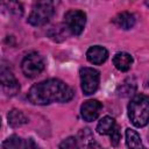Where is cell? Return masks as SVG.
Here are the masks:
<instances>
[{"label": "cell", "instance_id": "6da1fadb", "mask_svg": "<svg viewBox=\"0 0 149 149\" xmlns=\"http://www.w3.org/2000/svg\"><path fill=\"white\" fill-rule=\"evenodd\" d=\"M74 95L72 87L64 81L51 78L30 87L27 99L33 105H49L51 102H68Z\"/></svg>", "mask_w": 149, "mask_h": 149}, {"label": "cell", "instance_id": "7a4b0ae2", "mask_svg": "<svg viewBox=\"0 0 149 149\" xmlns=\"http://www.w3.org/2000/svg\"><path fill=\"white\" fill-rule=\"evenodd\" d=\"M128 118L135 127H144L149 123V97L142 93L134 95L128 105Z\"/></svg>", "mask_w": 149, "mask_h": 149}, {"label": "cell", "instance_id": "3957f363", "mask_svg": "<svg viewBox=\"0 0 149 149\" xmlns=\"http://www.w3.org/2000/svg\"><path fill=\"white\" fill-rule=\"evenodd\" d=\"M55 13V7L51 1H37L34 3L28 16V22L31 26L40 27L47 24Z\"/></svg>", "mask_w": 149, "mask_h": 149}, {"label": "cell", "instance_id": "277c9868", "mask_svg": "<svg viewBox=\"0 0 149 149\" xmlns=\"http://www.w3.org/2000/svg\"><path fill=\"white\" fill-rule=\"evenodd\" d=\"M86 23V14L79 9H70L64 14V26L72 35H80Z\"/></svg>", "mask_w": 149, "mask_h": 149}, {"label": "cell", "instance_id": "5b68a950", "mask_svg": "<svg viewBox=\"0 0 149 149\" xmlns=\"http://www.w3.org/2000/svg\"><path fill=\"white\" fill-rule=\"evenodd\" d=\"M21 69H22V72L26 77L35 78L44 70V61L40 54L29 52L22 59Z\"/></svg>", "mask_w": 149, "mask_h": 149}, {"label": "cell", "instance_id": "8992f818", "mask_svg": "<svg viewBox=\"0 0 149 149\" xmlns=\"http://www.w3.org/2000/svg\"><path fill=\"white\" fill-rule=\"evenodd\" d=\"M79 74H80V85L83 93L85 95L93 94L99 86V80H100L99 71L93 68H81Z\"/></svg>", "mask_w": 149, "mask_h": 149}, {"label": "cell", "instance_id": "52a82bcc", "mask_svg": "<svg viewBox=\"0 0 149 149\" xmlns=\"http://www.w3.org/2000/svg\"><path fill=\"white\" fill-rule=\"evenodd\" d=\"M0 79H1L2 91L7 95H9V97L15 95L20 91V84H19L17 79L15 78V76L13 74V72L10 71V69L7 68L6 65H1Z\"/></svg>", "mask_w": 149, "mask_h": 149}, {"label": "cell", "instance_id": "ba28073f", "mask_svg": "<svg viewBox=\"0 0 149 149\" xmlns=\"http://www.w3.org/2000/svg\"><path fill=\"white\" fill-rule=\"evenodd\" d=\"M2 149H40L33 139H23L17 135H12L2 142Z\"/></svg>", "mask_w": 149, "mask_h": 149}, {"label": "cell", "instance_id": "9c48e42d", "mask_svg": "<svg viewBox=\"0 0 149 149\" xmlns=\"http://www.w3.org/2000/svg\"><path fill=\"white\" fill-rule=\"evenodd\" d=\"M102 108V105L100 101L95 100V99H90V100H86L84 101V104L80 106V114H81V118L87 121V122H91V121H94L98 116H99V113Z\"/></svg>", "mask_w": 149, "mask_h": 149}, {"label": "cell", "instance_id": "30bf717a", "mask_svg": "<svg viewBox=\"0 0 149 149\" xmlns=\"http://www.w3.org/2000/svg\"><path fill=\"white\" fill-rule=\"evenodd\" d=\"M86 58L90 63L99 65L106 62V59L108 58V51L101 45H93L86 51Z\"/></svg>", "mask_w": 149, "mask_h": 149}, {"label": "cell", "instance_id": "8fae6325", "mask_svg": "<svg viewBox=\"0 0 149 149\" xmlns=\"http://www.w3.org/2000/svg\"><path fill=\"white\" fill-rule=\"evenodd\" d=\"M112 21L116 27L125 29V30H128V29L134 27L136 19H135V15L129 13V12H121Z\"/></svg>", "mask_w": 149, "mask_h": 149}, {"label": "cell", "instance_id": "7c38bea8", "mask_svg": "<svg viewBox=\"0 0 149 149\" xmlns=\"http://www.w3.org/2000/svg\"><path fill=\"white\" fill-rule=\"evenodd\" d=\"M113 64L119 71L126 72L133 64V57L128 52H118L113 57Z\"/></svg>", "mask_w": 149, "mask_h": 149}, {"label": "cell", "instance_id": "4fadbf2b", "mask_svg": "<svg viewBox=\"0 0 149 149\" xmlns=\"http://www.w3.org/2000/svg\"><path fill=\"white\" fill-rule=\"evenodd\" d=\"M126 144L128 149H146L139 133L134 129H126Z\"/></svg>", "mask_w": 149, "mask_h": 149}, {"label": "cell", "instance_id": "5bb4252c", "mask_svg": "<svg viewBox=\"0 0 149 149\" xmlns=\"http://www.w3.org/2000/svg\"><path fill=\"white\" fill-rule=\"evenodd\" d=\"M7 119H8V125L10 127H14V128L21 127V126H23L28 122V119L23 114V112H21L19 109H15V108L8 112Z\"/></svg>", "mask_w": 149, "mask_h": 149}, {"label": "cell", "instance_id": "9a60e30c", "mask_svg": "<svg viewBox=\"0 0 149 149\" xmlns=\"http://www.w3.org/2000/svg\"><path fill=\"white\" fill-rule=\"evenodd\" d=\"M115 126L116 125H115V121L113 118L104 116L102 119H100V121L97 125V132L100 135H107V134L112 133V130L114 129Z\"/></svg>", "mask_w": 149, "mask_h": 149}, {"label": "cell", "instance_id": "2e32d148", "mask_svg": "<svg viewBox=\"0 0 149 149\" xmlns=\"http://www.w3.org/2000/svg\"><path fill=\"white\" fill-rule=\"evenodd\" d=\"M136 91V81L134 78H127L120 86H119V94L122 97H128L134 94Z\"/></svg>", "mask_w": 149, "mask_h": 149}, {"label": "cell", "instance_id": "e0dca14e", "mask_svg": "<svg viewBox=\"0 0 149 149\" xmlns=\"http://www.w3.org/2000/svg\"><path fill=\"white\" fill-rule=\"evenodd\" d=\"M59 149H80V146L74 136H69L61 142Z\"/></svg>", "mask_w": 149, "mask_h": 149}, {"label": "cell", "instance_id": "ac0fdd59", "mask_svg": "<svg viewBox=\"0 0 149 149\" xmlns=\"http://www.w3.org/2000/svg\"><path fill=\"white\" fill-rule=\"evenodd\" d=\"M5 6L8 7V9L10 10V13L15 14V15H19L21 16L22 13H23V9H22V5L19 3V2H6Z\"/></svg>", "mask_w": 149, "mask_h": 149}, {"label": "cell", "instance_id": "d6986e66", "mask_svg": "<svg viewBox=\"0 0 149 149\" xmlns=\"http://www.w3.org/2000/svg\"><path fill=\"white\" fill-rule=\"evenodd\" d=\"M109 136H111V143H112V146L113 147H116L119 144L120 140H121V133H120L119 126H115L114 127V129L112 130V133L109 134Z\"/></svg>", "mask_w": 149, "mask_h": 149}, {"label": "cell", "instance_id": "ffe728a7", "mask_svg": "<svg viewBox=\"0 0 149 149\" xmlns=\"http://www.w3.org/2000/svg\"><path fill=\"white\" fill-rule=\"evenodd\" d=\"M85 149H102V148H101V146H100L99 143H97V142L93 140V141L88 142L87 144H85Z\"/></svg>", "mask_w": 149, "mask_h": 149}, {"label": "cell", "instance_id": "44dd1931", "mask_svg": "<svg viewBox=\"0 0 149 149\" xmlns=\"http://www.w3.org/2000/svg\"><path fill=\"white\" fill-rule=\"evenodd\" d=\"M146 5H147V6L149 7V1H147V2H146Z\"/></svg>", "mask_w": 149, "mask_h": 149}]
</instances>
